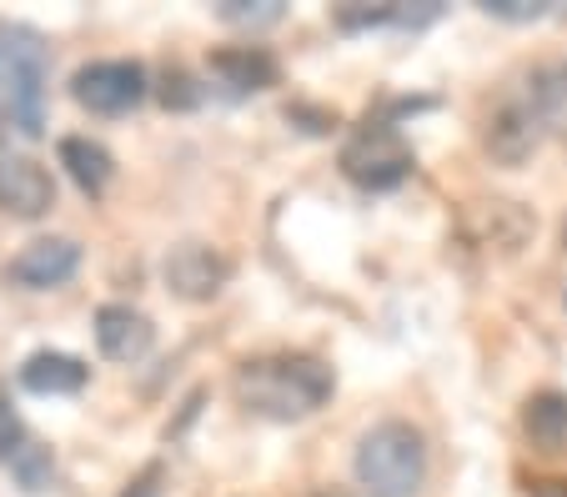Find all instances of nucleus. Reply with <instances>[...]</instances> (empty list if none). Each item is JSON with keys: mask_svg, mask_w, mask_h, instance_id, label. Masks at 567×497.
Returning <instances> with one entry per match:
<instances>
[{"mask_svg": "<svg viewBox=\"0 0 567 497\" xmlns=\"http://www.w3.org/2000/svg\"><path fill=\"white\" fill-rule=\"evenodd\" d=\"M321 497H342V493H321Z\"/></svg>", "mask_w": 567, "mask_h": 497, "instance_id": "obj_23", "label": "nucleus"}, {"mask_svg": "<svg viewBox=\"0 0 567 497\" xmlns=\"http://www.w3.org/2000/svg\"><path fill=\"white\" fill-rule=\"evenodd\" d=\"M86 377L91 367L71 352H31L21 362V387L35 392V397H71V392L86 387Z\"/></svg>", "mask_w": 567, "mask_h": 497, "instance_id": "obj_12", "label": "nucleus"}, {"mask_svg": "<svg viewBox=\"0 0 567 497\" xmlns=\"http://www.w3.org/2000/svg\"><path fill=\"white\" fill-rule=\"evenodd\" d=\"M11 473L21 477V487H25V493H45V487H51L55 463H51V453H45L41 443H25L21 453L11 457Z\"/></svg>", "mask_w": 567, "mask_h": 497, "instance_id": "obj_17", "label": "nucleus"}, {"mask_svg": "<svg viewBox=\"0 0 567 497\" xmlns=\"http://www.w3.org/2000/svg\"><path fill=\"white\" fill-rule=\"evenodd\" d=\"M51 206H55V182L41 162H31V156H6L0 162V211L35 221Z\"/></svg>", "mask_w": 567, "mask_h": 497, "instance_id": "obj_10", "label": "nucleus"}, {"mask_svg": "<svg viewBox=\"0 0 567 497\" xmlns=\"http://www.w3.org/2000/svg\"><path fill=\"white\" fill-rule=\"evenodd\" d=\"M482 11L497 21H543L547 6L543 0H482Z\"/></svg>", "mask_w": 567, "mask_h": 497, "instance_id": "obj_20", "label": "nucleus"}, {"mask_svg": "<svg viewBox=\"0 0 567 497\" xmlns=\"http://www.w3.org/2000/svg\"><path fill=\"white\" fill-rule=\"evenodd\" d=\"M45 81H51L45 35L25 21H0V101L21 136H41L45 126Z\"/></svg>", "mask_w": 567, "mask_h": 497, "instance_id": "obj_2", "label": "nucleus"}, {"mask_svg": "<svg viewBox=\"0 0 567 497\" xmlns=\"http://www.w3.org/2000/svg\"><path fill=\"white\" fill-rule=\"evenodd\" d=\"M202 96H206V91L192 81V71H182V65H166V71H161V101H166L172 111L202 106Z\"/></svg>", "mask_w": 567, "mask_h": 497, "instance_id": "obj_19", "label": "nucleus"}, {"mask_svg": "<svg viewBox=\"0 0 567 497\" xmlns=\"http://www.w3.org/2000/svg\"><path fill=\"white\" fill-rule=\"evenodd\" d=\"M161 271H166V287H172L176 297H186V302H212L226 287V277H231V261L216 247H206V241H182Z\"/></svg>", "mask_w": 567, "mask_h": 497, "instance_id": "obj_9", "label": "nucleus"}, {"mask_svg": "<svg viewBox=\"0 0 567 497\" xmlns=\"http://www.w3.org/2000/svg\"><path fill=\"white\" fill-rule=\"evenodd\" d=\"M527 86H533L547 126H567V61L553 65V71H543V76H533Z\"/></svg>", "mask_w": 567, "mask_h": 497, "instance_id": "obj_16", "label": "nucleus"}, {"mask_svg": "<svg viewBox=\"0 0 567 497\" xmlns=\"http://www.w3.org/2000/svg\"><path fill=\"white\" fill-rule=\"evenodd\" d=\"M543 131H547L543 106H537L533 86H527L523 96H507L503 106L493 111V121H487V152H493L503 166H523L527 156L537 152Z\"/></svg>", "mask_w": 567, "mask_h": 497, "instance_id": "obj_7", "label": "nucleus"}, {"mask_svg": "<svg viewBox=\"0 0 567 497\" xmlns=\"http://www.w3.org/2000/svg\"><path fill=\"white\" fill-rule=\"evenodd\" d=\"M236 402L267 422H297L327 407L337 392L332 367L307 352H267V358H247L231 377Z\"/></svg>", "mask_w": 567, "mask_h": 497, "instance_id": "obj_1", "label": "nucleus"}, {"mask_svg": "<svg viewBox=\"0 0 567 497\" xmlns=\"http://www.w3.org/2000/svg\"><path fill=\"white\" fill-rule=\"evenodd\" d=\"M442 6H337V25L342 31H377V25H402V31H417V25L437 21Z\"/></svg>", "mask_w": 567, "mask_h": 497, "instance_id": "obj_15", "label": "nucleus"}, {"mask_svg": "<svg viewBox=\"0 0 567 497\" xmlns=\"http://www.w3.org/2000/svg\"><path fill=\"white\" fill-rule=\"evenodd\" d=\"M61 166L71 172V182L81 186L86 196H101L111 186V176H116L111 152L101 146V141H91V136H65L61 141Z\"/></svg>", "mask_w": 567, "mask_h": 497, "instance_id": "obj_13", "label": "nucleus"}, {"mask_svg": "<svg viewBox=\"0 0 567 497\" xmlns=\"http://www.w3.org/2000/svg\"><path fill=\"white\" fill-rule=\"evenodd\" d=\"M523 433L533 437V447L543 453H563L567 447V397L563 392H533L523 402Z\"/></svg>", "mask_w": 567, "mask_h": 497, "instance_id": "obj_14", "label": "nucleus"}, {"mask_svg": "<svg viewBox=\"0 0 567 497\" xmlns=\"http://www.w3.org/2000/svg\"><path fill=\"white\" fill-rule=\"evenodd\" d=\"M156 342V327L141 307L131 302H106L96 312V346L106 352L111 362H141Z\"/></svg>", "mask_w": 567, "mask_h": 497, "instance_id": "obj_11", "label": "nucleus"}, {"mask_svg": "<svg viewBox=\"0 0 567 497\" xmlns=\"http://www.w3.org/2000/svg\"><path fill=\"white\" fill-rule=\"evenodd\" d=\"M357 483L367 497H417L427 483V443L412 422H377L357 443Z\"/></svg>", "mask_w": 567, "mask_h": 497, "instance_id": "obj_3", "label": "nucleus"}, {"mask_svg": "<svg viewBox=\"0 0 567 497\" xmlns=\"http://www.w3.org/2000/svg\"><path fill=\"white\" fill-rule=\"evenodd\" d=\"M277 76H281V65L267 45H221V51H212V61H206V81H212V91L226 101L257 96V91L277 86Z\"/></svg>", "mask_w": 567, "mask_h": 497, "instance_id": "obj_6", "label": "nucleus"}, {"mask_svg": "<svg viewBox=\"0 0 567 497\" xmlns=\"http://www.w3.org/2000/svg\"><path fill=\"white\" fill-rule=\"evenodd\" d=\"M71 96L96 116H126L151 96V76L141 61H86L71 76Z\"/></svg>", "mask_w": 567, "mask_h": 497, "instance_id": "obj_5", "label": "nucleus"}, {"mask_svg": "<svg viewBox=\"0 0 567 497\" xmlns=\"http://www.w3.org/2000/svg\"><path fill=\"white\" fill-rule=\"evenodd\" d=\"M216 15L226 25H271L281 21V0H221Z\"/></svg>", "mask_w": 567, "mask_h": 497, "instance_id": "obj_18", "label": "nucleus"}, {"mask_svg": "<svg viewBox=\"0 0 567 497\" xmlns=\"http://www.w3.org/2000/svg\"><path fill=\"white\" fill-rule=\"evenodd\" d=\"M412 166H417L412 146L382 116H367L342 141V176L352 186H362V191H392V186H402L412 176Z\"/></svg>", "mask_w": 567, "mask_h": 497, "instance_id": "obj_4", "label": "nucleus"}, {"mask_svg": "<svg viewBox=\"0 0 567 497\" xmlns=\"http://www.w3.org/2000/svg\"><path fill=\"white\" fill-rule=\"evenodd\" d=\"M25 447V427H21V417H16V407L11 402H0V457L11 463L16 453Z\"/></svg>", "mask_w": 567, "mask_h": 497, "instance_id": "obj_21", "label": "nucleus"}, {"mask_svg": "<svg viewBox=\"0 0 567 497\" xmlns=\"http://www.w3.org/2000/svg\"><path fill=\"white\" fill-rule=\"evenodd\" d=\"M563 247H567V221H563Z\"/></svg>", "mask_w": 567, "mask_h": 497, "instance_id": "obj_22", "label": "nucleus"}, {"mask_svg": "<svg viewBox=\"0 0 567 497\" xmlns=\"http://www.w3.org/2000/svg\"><path fill=\"white\" fill-rule=\"evenodd\" d=\"M75 271H81V247L71 237H35L11 257L6 277L25 292H51V287H65Z\"/></svg>", "mask_w": 567, "mask_h": 497, "instance_id": "obj_8", "label": "nucleus"}]
</instances>
